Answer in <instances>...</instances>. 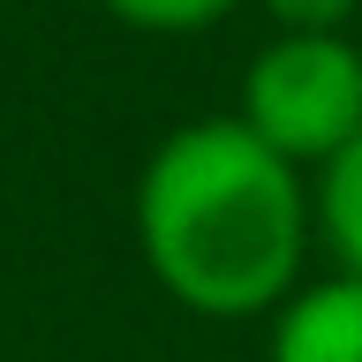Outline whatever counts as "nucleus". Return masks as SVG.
Here are the masks:
<instances>
[{
	"mask_svg": "<svg viewBox=\"0 0 362 362\" xmlns=\"http://www.w3.org/2000/svg\"><path fill=\"white\" fill-rule=\"evenodd\" d=\"M257 144L302 166L325 158L362 129V53L347 38H310V30H279V38L249 61L242 76V113H234Z\"/></svg>",
	"mask_w": 362,
	"mask_h": 362,
	"instance_id": "2",
	"label": "nucleus"
},
{
	"mask_svg": "<svg viewBox=\"0 0 362 362\" xmlns=\"http://www.w3.org/2000/svg\"><path fill=\"white\" fill-rule=\"evenodd\" d=\"M113 23H129V30H204V23H219V16H234L242 0H98Z\"/></svg>",
	"mask_w": 362,
	"mask_h": 362,
	"instance_id": "5",
	"label": "nucleus"
},
{
	"mask_svg": "<svg viewBox=\"0 0 362 362\" xmlns=\"http://www.w3.org/2000/svg\"><path fill=\"white\" fill-rule=\"evenodd\" d=\"M362 0H264V16L279 30H310V38H347V16Z\"/></svg>",
	"mask_w": 362,
	"mask_h": 362,
	"instance_id": "6",
	"label": "nucleus"
},
{
	"mask_svg": "<svg viewBox=\"0 0 362 362\" xmlns=\"http://www.w3.org/2000/svg\"><path fill=\"white\" fill-rule=\"evenodd\" d=\"M310 204L302 174L219 113L189 121L136 174V242L144 264L181 310L197 317H264L302 279Z\"/></svg>",
	"mask_w": 362,
	"mask_h": 362,
	"instance_id": "1",
	"label": "nucleus"
},
{
	"mask_svg": "<svg viewBox=\"0 0 362 362\" xmlns=\"http://www.w3.org/2000/svg\"><path fill=\"white\" fill-rule=\"evenodd\" d=\"M272 362H362V279H325L279 302Z\"/></svg>",
	"mask_w": 362,
	"mask_h": 362,
	"instance_id": "3",
	"label": "nucleus"
},
{
	"mask_svg": "<svg viewBox=\"0 0 362 362\" xmlns=\"http://www.w3.org/2000/svg\"><path fill=\"white\" fill-rule=\"evenodd\" d=\"M317 226L332 257L347 264V279H362V129L325 158V181H317Z\"/></svg>",
	"mask_w": 362,
	"mask_h": 362,
	"instance_id": "4",
	"label": "nucleus"
}]
</instances>
